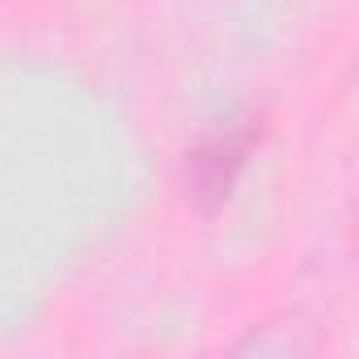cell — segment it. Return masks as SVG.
<instances>
[{
	"mask_svg": "<svg viewBox=\"0 0 359 359\" xmlns=\"http://www.w3.org/2000/svg\"><path fill=\"white\" fill-rule=\"evenodd\" d=\"M250 148H254V127H229L191 152V187L203 208H216L233 195L250 161Z\"/></svg>",
	"mask_w": 359,
	"mask_h": 359,
	"instance_id": "1",
	"label": "cell"
}]
</instances>
